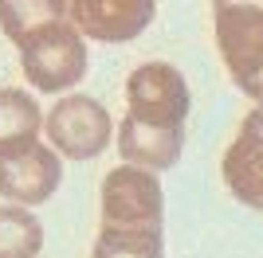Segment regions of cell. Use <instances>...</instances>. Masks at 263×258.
I'll use <instances>...</instances> for the list:
<instances>
[{
	"label": "cell",
	"instance_id": "9",
	"mask_svg": "<svg viewBox=\"0 0 263 258\" xmlns=\"http://www.w3.org/2000/svg\"><path fill=\"white\" fill-rule=\"evenodd\" d=\"M185 145V129H157V125H142L134 118H122L118 125V153L126 164L149 172H165L173 168Z\"/></svg>",
	"mask_w": 263,
	"mask_h": 258
},
{
	"label": "cell",
	"instance_id": "3",
	"mask_svg": "<svg viewBox=\"0 0 263 258\" xmlns=\"http://www.w3.org/2000/svg\"><path fill=\"white\" fill-rule=\"evenodd\" d=\"M189 82L169 63H142L126 78V118L157 129H185L189 118Z\"/></svg>",
	"mask_w": 263,
	"mask_h": 258
},
{
	"label": "cell",
	"instance_id": "7",
	"mask_svg": "<svg viewBox=\"0 0 263 258\" xmlns=\"http://www.w3.org/2000/svg\"><path fill=\"white\" fill-rule=\"evenodd\" d=\"M67 16L99 43H126L154 24L157 0H67Z\"/></svg>",
	"mask_w": 263,
	"mask_h": 258
},
{
	"label": "cell",
	"instance_id": "8",
	"mask_svg": "<svg viewBox=\"0 0 263 258\" xmlns=\"http://www.w3.org/2000/svg\"><path fill=\"white\" fill-rule=\"evenodd\" d=\"M224 184L240 204L263 211V102L243 118L240 137L224 153Z\"/></svg>",
	"mask_w": 263,
	"mask_h": 258
},
{
	"label": "cell",
	"instance_id": "10",
	"mask_svg": "<svg viewBox=\"0 0 263 258\" xmlns=\"http://www.w3.org/2000/svg\"><path fill=\"white\" fill-rule=\"evenodd\" d=\"M40 129H44L40 102L20 86H0V153L40 141Z\"/></svg>",
	"mask_w": 263,
	"mask_h": 258
},
{
	"label": "cell",
	"instance_id": "13",
	"mask_svg": "<svg viewBox=\"0 0 263 258\" xmlns=\"http://www.w3.org/2000/svg\"><path fill=\"white\" fill-rule=\"evenodd\" d=\"M44 227L28 207H0V258H40Z\"/></svg>",
	"mask_w": 263,
	"mask_h": 258
},
{
	"label": "cell",
	"instance_id": "11",
	"mask_svg": "<svg viewBox=\"0 0 263 258\" xmlns=\"http://www.w3.org/2000/svg\"><path fill=\"white\" fill-rule=\"evenodd\" d=\"M67 20V0H0V32L20 47L35 28Z\"/></svg>",
	"mask_w": 263,
	"mask_h": 258
},
{
	"label": "cell",
	"instance_id": "1",
	"mask_svg": "<svg viewBox=\"0 0 263 258\" xmlns=\"http://www.w3.org/2000/svg\"><path fill=\"white\" fill-rule=\"evenodd\" d=\"M20 71L40 94H63L87 75V39L75 24L55 20L20 43Z\"/></svg>",
	"mask_w": 263,
	"mask_h": 258
},
{
	"label": "cell",
	"instance_id": "5",
	"mask_svg": "<svg viewBox=\"0 0 263 258\" xmlns=\"http://www.w3.org/2000/svg\"><path fill=\"white\" fill-rule=\"evenodd\" d=\"M165 219V192L157 172L138 164H118L102 180V227H130L149 231Z\"/></svg>",
	"mask_w": 263,
	"mask_h": 258
},
{
	"label": "cell",
	"instance_id": "12",
	"mask_svg": "<svg viewBox=\"0 0 263 258\" xmlns=\"http://www.w3.org/2000/svg\"><path fill=\"white\" fill-rule=\"evenodd\" d=\"M90 258H165L161 227L130 231V227H99Z\"/></svg>",
	"mask_w": 263,
	"mask_h": 258
},
{
	"label": "cell",
	"instance_id": "6",
	"mask_svg": "<svg viewBox=\"0 0 263 258\" xmlns=\"http://www.w3.org/2000/svg\"><path fill=\"white\" fill-rule=\"evenodd\" d=\"M59 184H63V157L51 145L32 141L24 149L0 153V196H8L12 204H47Z\"/></svg>",
	"mask_w": 263,
	"mask_h": 258
},
{
	"label": "cell",
	"instance_id": "4",
	"mask_svg": "<svg viewBox=\"0 0 263 258\" xmlns=\"http://www.w3.org/2000/svg\"><path fill=\"white\" fill-rule=\"evenodd\" d=\"M44 133L59 157L71 161H90L114 137V121H110L106 106L95 102L90 94H63L44 118Z\"/></svg>",
	"mask_w": 263,
	"mask_h": 258
},
{
	"label": "cell",
	"instance_id": "14",
	"mask_svg": "<svg viewBox=\"0 0 263 258\" xmlns=\"http://www.w3.org/2000/svg\"><path fill=\"white\" fill-rule=\"evenodd\" d=\"M212 4H248V8H263V0H212Z\"/></svg>",
	"mask_w": 263,
	"mask_h": 258
},
{
	"label": "cell",
	"instance_id": "2",
	"mask_svg": "<svg viewBox=\"0 0 263 258\" xmlns=\"http://www.w3.org/2000/svg\"><path fill=\"white\" fill-rule=\"evenodd\" d=\"M212 20H216V47L232 82L255 102H263V8L212 4Z\"/></svg>",
	"mask_w": 263,
	"mask_h": 258
}]
</instances>
